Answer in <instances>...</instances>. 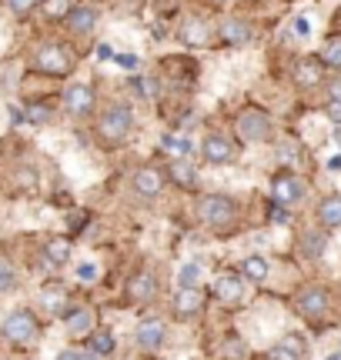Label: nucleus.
<instances>
[{"label":"nucleus","mask_w":341,"mask_h":360,"mask_svg":"<svg viewBox=\"0 0 341 360\" xmlns=\"http://www.w3.org/2000/svg\"><path fill=\"white\" fill-rule=\"evenodd\" d=\"M131 127H134L131 107L128 103H111L104 114H101V120H97V137L104 143H111V147H118V143L128 141Z\"/></svg>","instance_id":"f257e3e1"},{"label":"nucleus","mask_w":341,"mask_h":360,"mask_svg":"<svg viewBox=\"0 0 341 360\" xmlns=\"http://www.w3.org/2000/svg\"><path fill=\"white\" fill-rule=\"evenodd\" d=\"M194 214L208 227H224V224H231L237 217V204L231 197H224V193H204L194 204Z\"/></svg>","instance_id":"f03ea898"},{"label":"nucleus","mask_w":341,"mask_h":360,"mask_svg":"<svg viewBox=\"0 0 341 360\" xmlns=\"http://www.w3.org/2000/svg\"><path fill=\"white\" fill-rule=\"evenodd\" d=\"M34 70L47 74V77H67L74 70V53L61 44H47L34 53Z\"/></svg>","instance_id":"7ed1b4c3"},{"label":"nucleus","mask_w":341,"mask_h":360,"mask_svg":"<svg viewBox=\"0 0 341 360\" xmlns=\"http://www.w3.org/2000/svg\"><path fill=\"white\" fill-rule=\"evenodd\" d=\"M328 307H331V297H328V290H325V287H318V283L298 290V297H294V310L302 314L304 321H311V323L325 321V317H328Z\"/></svg>","instance_id":"20e7f679"},{"label":"nucleus","mask_w":341,"mask_h":360,"mask_svg":"<svg viewBox=\"0 0 341 360\" xmlns=\"http://www.w3.org/2000/svg\"><path fill=\"white\" fill-rule=\"evenodd\" d=\"M37 317L30 314V310H13L11 317L4 321V337L11 340V344H30L34 337H37Z\"/></svg>","instance_id":"39448f33"},{"label":"nucleus","mask_w":341,"mask_h":360,"mask_svg":"<svg viewBox=\"0 0 341 360\" xmlns=\"http://www.w3.org/2000/svg\"><path fill=\"white\" fill-rule=\"evenodd\" d=\"M304 193H308V187H304V180L294 177V174H278V177L271 180V197H275V204H281V207H298L304 200Z\"/></svg>","instance_id":"423d86ee"},{"label":"nucleus","mask_w":341,"mask_h":360,"mask_svg":"<svg viewBox=\"0 0 341 360\" xmlns=\"http://www.w3.org/2000/svg\"><path fill=\"white\" fill-rule=\"evenodd\" d=\"M237 137L248 143H261L271 137V117L261 110H244L237 117Z\"/></svg>","instance_id":"0eeeda50"},{"label":"nucleus","mask_w":341,"mask_h":360,"mask_svg":"<svg viewBox=\"0 0 341 360\" xmlns=\"http://www.w3.org/2000/svg\"><path fill=\"white\" fill-rule=\"evenodd\" d=\"M64 110L70 117H87L94 114V90L87 84H74L64 90Z\"/></svg>","instance_id":"6e6552de"},{"label":"nucleus","mask_w":341,"mask_h":360,"mask_svg":"<svg viewBox=\"0 0 341 360\" xmlns=\"http://www.w3.org/2000/svg\"><path fill=\"white\" fill-rule=\"evenodd\" d=\"M161 191H164V174H161L158 167H141L134 174V193H137V197L151 200V197H158Z\"/></svg>","instance_id":"1a4fd4ad"},{"label":"nucleus","mask_w":341,"mask_h":360,"mask_svg":"<svg viewBox=\"0 0 341 360\" xmlns=\"http://www.w3.org/2000/svg\"><path fill=\"white\" fill-rule=\"evenodd\" d=\"M201 307H204V294L197 287H181L178 297H174V317H181V321L201 314Z\"/></svg>","instance_id":"9d476101"},{"label":"nucleus","mask_w":341,"mask_h":360,"mask_svg":"<svg viewBox=\"0 0 341 360\" xmlns=\"http://www.w3.org/2000/svg\"><path fill=\"white\" fill-rule=\"evenodd\" d=\"M154 290H158L154 274H147V270L131 274V281H128V300H131V304H144V300H151V297H154Z\"/></svg>","instance_id":"9b49d317"},{"label":"nucleus","mask_w":341,"mask_h":360,"mask_svg":"<svg viewBox=\"0 0 341 360\" xmlns=\"http://www.w3.org/2000/svg\"><path fill=\"white\" fill-rule=\"evenodd\" d=\"M201 154H204L208 164H228L235 157V143L228 141V137H221V134H211L208 141L201 143Z\"/></svg>","instance_id":"f8f14e48"},{"label":"nucleus","mask_w":341,"mask_h":360,"mask_svg":"<svg viewBox=\"0 0 341 360\" xmlns=\"http://www.w3.org/2000/svg\"><path fill=\"white\" fill-rule=\"evenodd\" d=\"M241 294H244V274H224V277H218V283H214V297H218L221 304H237Z\"/></svg>","instance_id":"ddd939ff"},{"label":"nucleus","mask_w":341,"mask_h":360,"mask_svg":"<svg viewBox=\"0 0 341 360\" xmlns=\"http://www.w3.org/2000/svg\"><path fill=\"white\" fill-rule=\"evenodd\" d=\"M321 77H325V64H321V57L298 60V67H294V84H298V87H318Z\"/></svg>","instance_id":"4468645a"},{"label":"nucleus","mask_w":341,"mask_h":360,"mask_svg":"<svg viewBox=\"0 0 341 360\" xmlns=\"http://www.w3.org/2000/svg\"><path fill=\"white\" fill-rule=\"evenodd\" d=\"M218 34H221L224 44H231V47H244V44L251 40V24L248 20H237V17H228Z\"/></svg>","instance_id":"2eb2a0df"},{"label":"nucleus","mask_w":341,"mask_h":360,"mask_svg":"<svg viewBox=\"0 0 341 360\" xmlns=\"http://www.w3.org/2000/svg\"><path fill=\"white\" fill-rule=\"evenodd\" d=\"M304 340L302 337H294V334H288V337H281L275 347H271V354L268 357L271 360H304Z\"/></svg>","instance_id":"dca6fc26"},{"label":"nucleus","mask_w":341,"mask_h":360,"mask_svg":"<svg viewBox=\"0 0 341 360\" xmlns=\"http://www.w3.org/2000/svg\"><path fill=\"white\" fill-rule=\"evenodd\" d=\"M64 327H67V334L70 337H91L94 334V314L87 307L70 310V314L64 317Z\"/></svg>","instance_id":"f3484780"},{"label":"nucleus","mask_w":341,"mask_h":360,"mask_svg":"<svg viewBox=\"0 0 341 360\" xmlns=\"http://www.w3.org/2000/svg\"><path fill=\"white\" fill-rule=\"evenodd\" d=\"M181 40L187 44V47H204V44H211V24L197 20V17L184 20L181 24Z\"/></svg>","instance_id":"a211bd4d"},{"label":"nucleus","mask_w":341,"mask_h":360,"mask_svg":"<svg viewBox=\"0 0 341 360\" xmlns=\"http://www.w3.org/2000/svg\"><path fill=\"white\" fill-rule=\"evenodd\" d=\"M318 224L321 227H341V197L338 193H328V197H321V204H318Z\"/></svg>","instance_id":"6ab92c4d"},{"label":"nucleus","mask_w":341,"mask_h":360,"mask_svg":"<svg viewBox=\"0 0 341 360\" xmlns=\"http://www.w3.org/2000/svg\"><path fill=\"white\" fill-rule=\"evenodd\" d=\"M94 24H97V11H94V7H74V11L67 13L70 34H91Z\"/></svg>","instance_id":"aec40b11"},{"label":"nucleus","mask_w":341,"mask_h":360,"mask_svg":"<svg viewBox=\"0 0 341 360\" xmlns=\"http://www.w3.org/2000/svg\"><path fill=\"white\" fill-rule=\"evenodd\" d=\"M44 260H47L51 267H64L67 260H70V240H67V237H51V240L44 244Z\"/></svg>","instance_id":"412c9836"},{"label":"nucleus","mask_w":341,"mask_h":360,"mask_svg":"<svg viewBox=\"0 0 341 360\" xmlns=\"http://www.w3.org/2000/svg\"><path fill=\"white\" fill-rule=\"evenodd\" d=\"M137 344L144 350H158L164 344V323L161 321H144L137 327Z\"/></svg>","instance_id":"4be33fe9"},{"label":"nucleus","mask_w":341,"mask_h":360,"mask_svg":"<svg viewBox=\"0 0 341 360\" xmlns=\"http://www.w3.org/2000/svg\"><path fill=\"white\" fill-rule=\"evenodd\" d=\"M168 170H170V180H174L178 187H187V191H191V187H197V170L191 167V164H187V157L174 160V164H170Z\"/></svg>","instance_id":"5701e85b"},{"label":"nucleus","mask_w":341,"mask_h":360,"mask_svg":"<svg viewBox=\"0 0 341 360\" xmlns=\"http://www.w3.org/2000/svg\"><path fill=\"white\" fill-rule=\"evenodd\" d=\"M40 300H44V307L51 310V314H64V304H67V290L61 283H47L44 290H40Z\"/></svg>","instance_id":"b1692460"},{"label":"nucleus","mask_w":341,"mask_h":360,"mask_svg":"<svg viewBox=\"0 0 341 360\" xmlns=\"http://www.w3.org/2000/svg\"><path fill=\"white\" fill-rule=\"evenodd\" d=\"M241 274H244V281H254V283H264L268 281V274H271V264L264 257H248L241 264Z\"/></svg>","instance_id":"393cba45"},{"label":"nucleus","mask_w":341,"mask_h":360,"mask_svg":"<svg viewBox=\"0 0 341 360\" xmlns=\"http://www.w3.org/2000/svg\"><path fill=\"white\" fill-rule=\"evenodd\" d=\"M161 150L174 160H181V157L191 154V141L187 137H178V134H168V137H161Z\"/></svg>","instance_id":"a878e982"},{"label":"nucleus","mask_w":341,"mask_h":360,"mask_svg":"<svg viewBox=\"0 0 341 360\" xmlns=\"http://www.w3.org/2000/svg\"><path fill=\"white\" fill-rule=\"evenodd\" d=\"M321 64L331 70H341V37H328L321 47Z\"/></svg>","instance_id":"bb28decb"},{"label":"nucleus","mask_w":341,"mask_h":360,"mask_svg":"<svg viewBox=\"0 0 341 360\" xmlns=\"http://www.w3.org/2000/svg\"><path fill=\"white\" fill-rule=\"evenodd\" d=\"M302 254L304 257H321V254H325V237L318 231L302 233Z\"/></svg>","instance_id":"cd10ccee"},{"label":"nucleus","mask_w":341,"mask_h":360,"mask_svg":"<svg viewBox=\"0 0 341 360\" xmlns=\"http://www.w3.org/2000/svg\"><path fill=\"white\" fill-rule=\"evenodd\" d=\"M70 11H74L70 0H47V4H44V13H47L51 20H67V13Z\"/></svg>","instance_id":"c85d7f7f"},{"label":"nucleus","mask_w":341,"mask_h":360,"mask_svg":"<svg viewBox=\"0 0 341 360\" xmlns=\"http://www.w3.org/2000/svg\"><path fill=\"white\" fill-rule=\"evenodd\" d=\"M91 350H94V354H101V357H107V354H114V337L104 334V330H97V334H91Z\"/></svg>","instance_id":"c756f323"},{"label":"nucleus","mask_w":341,"mask_h":360,"mask_svg":"<svg viewBox=\"0 0 341 360\" xmlns=\"http://www.w3.org/2000/svg\"><path fill=\"white\" fill-rule=\"evenodd\" d=\"M197 281H201V267L197 264H184L178 270V287H197Z\"/></svg>","instance_id":"7c9ffc66"},{"label":"nucleus","mask_w":341,"mask_h":360,"mask_svg":"<svg viewBox=\"0 0 341 360\" xmlns=\"http://www.w3.org/2000/svg\"><path fill=\"white\" fill-rule=\"evenodd\" d=\"M244 354H248V344H244V340H237V337H228V340H224V357L228 360H244Z\"/></svg>","instance_id":"2f4dec72"},{"label":"nucleus","mask_w":341,"mask_h":360,"mask_svg":"<svg viewBox=\"0 0 341 360\" xmlns=\"http://www.w3.org/2000/svg\"><path fill=\"white\" fill-rule=\"evenodd\" d=\"M278 157H281L285 164H291V167H298V160H302V147H298V143H281V147H278Z\"/></svg>","instance_id":"473e14b6"},{"label":"nucleus","mask_w":341,"mask_h":360,"mask_svg":"<svg viewBox=\"0 0 341 360\" xmlns=\"http://www.w3.org/2000/svg\"><path fill=\"white\" fill-rule=\"evenodd\" d=\"M4 7H7L13 17H27V13L37 7V0H4Z\"/></svg>","instance_id":"72a5a7b5"},{"label":"nucleus","mask_w":341,"mask_h":360,"mask_svg":"<svg viewBox=\"0 0 341 360\" xmlns=\"http://www.w3.org/2000/svg\"><path fill=\"white\" fill-rule=\"evenodd\" d=\"M11 287H13V267H11V260L0 257V294H7Z\"/></svg>","instance_id":"f704fd0d"},{"label":"nucleus","mask_w":341,"mask_h":360,"mask_svg":"<svg viewBox=\"0 0 341 360\" xmlns=\"http://www.w3.org/2000/svg\"><path fill=\"white\" fill-rule=\"evenodd\" d=\"M13 184H17V187H34V184H37V174H34L30 167H20L17 170V177H13Z\"/></svg>","instance_id":"c9c22d12"},{"label":"nucleus","mask_w":341,"mask_h":360,"mask_svg":"<svg viewBox=\"0 0 341 360\" xmlns=\"http://www.w3.org/2000/svg\"><path fill=\"white\" fill-rule=\"evenodd\" d=\"M27 114H30V120H34V124H47V120H51V110H47L44 103H37V107H30Z\"/></svg>","instance_id":"e433bc0d"},{"label":"nucleus","mask_w":341,"mask_h":360,"mask_svg":"<svg viewBox=\"0 0 341 360\" xmlns=\"http://www.w3.org/2000/svg\"><path fill=\"white\" fill-rule=\"evenodd\" d=\"M114 64L124 67V70H137V64H141V60H137L134 53H118V57H114Z\"/></svg>","instance_id":"4c0bfd02"},{"label":"nucleus","mask_w":341,"mask_h":360,"mask_svg":"<svg viewBox=\"0 0 341 360\" xmlns=\"http://www.w3.org/2000/svg\"><path fill=\"white\" fill-rule=\"evenodd\" d=\"M78 277H80V281L91 283L94 277H97V267H94V264H80V267H78Z\"/></svg>","instance_id":"58836bf2"},{"label":"nucleus","mask_w":341,"mask_h":360,"mask_svg":"<svg viewBox=\"0 0 341 360\" xmlns=\"http://www.w3.org/2000/svg\"><path fill=\"white\" fill-rule=\"evenodd\" d=\"M328 120L341 127V101H331V103H328Z\"/></svg>","instance_id":"ea45409f"},{"label":"nucleus","mask_w":341,"mask_h":360,"mask_svg":"<svg viewBox=\"0 0 341 360\" xmlns=\"http://www.w3.org/2000/svg\"><path fill=\"white\" fill-rule=\"evenodd\" d=\"M271 217H275V224H288V207L275 204V207H271Z\"/></svg>","instance_id":"a19ab883"},{"label":"nucleus","mask_w":341,"mask_h":360,"mask_svg":"<svg viewBox=\"0 0 341 360\" xmlns=\"http://www.w3.org/2000/svg\"><path fill=\"white\" fill-rule=\"evenodd\" d=\"M328 94H331V101H341V77H338V80H331Z\"/></svg>","instance_id":"79ce46f5"},{"label":"nucleus","mask_w":341,"mask_h":360,"mask_svg":"<svg viewBox=\"0 0 341 360\" xmlns=\"http://www.w3.org/2000/svg\"><path fill=\"white\" fill-rule=\"evenodd\" d=\"M80 357V350H61L57 354V360H78Z\"/></svg>","instance_id":"37998d69"},{"label":"nucleus","mask_w":341,"mask_h":360,"mask_svg":"<svg viewBox=\"0 0 341 360\" xmlns=\"http://www.w3.org/2000/svg\"><path fill=\"white\" fill-rule=\"evenodd\" d=\"M294 30H298V34H308V20H304V17H298V20H294Z\"/></svg>","instance_id":"c03bdc74"},{"label":"nucleus","mask_w":341,"mask_h":360,"mask_svg":"<svg viewBox=\"0 0 341 360\" xmlns=\"http://www.w3.org/2000/svg\"><path fill=\"white\" fill-rule=\"evenodd\" d=\"M97 57H101V60H111V57H114V51H111V47H97Z\"/></svg>","instance_id":"a18cd8bd"},{"label":"nucleus","mask_w":341,"mask_h":360,"mask_svg":"<svg viewBox=\"0 0 341 360\" xmlns=\"http://www.w3.org/2000/svg\"><path fill=\"white\" fill-rule=\"evenodd\" d=\"M78 360H101V354H94V350L87 347V350H80V357H78Z\"/></svg>","instance_id":"49530a36"},{"label":"nucleus","mask_w":341,"mask_h":360,"mask_svg":"<svg viewBox=\"0 0 341 360\" xmlns=\"http://www.w3.org/2000/svg\"><path fill=\"white\" fill-rule=\"evenodd\" d=\"M134 87H137V94H141V97H147V94H151V84H147V80H137V84H134Z\"/></svg>","instance_id":"de8ad7c7"},{"label":"nucleus","mask_w":341,"mask_h":360,"mask_svg":"<svg viewBox=\"0 0 341 360\" xmlns=\"http://www.w3.org/2000/svg\"><path fill=\"white\" fill-rule=\"evenodd\" d=\"M328 167H331V170H341V154H338V157H331Z\"/></svg>","instance_id":"09e8293b"},{"label":"nucleus","mask_w":341,"mask_h":360,"mask_svg":"<svg viewBox=\"0 0 341 360\" xmlns=\"http://www.w3.org/2000/svg\"><path fill=\"white\" fill-rule=\"evenodd\" d=\"M328 360H341V350H338V354H331V357Z\"/></svg>","instance_id":"8fccbe9b"}]
</instances>
